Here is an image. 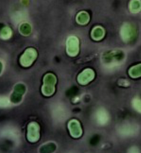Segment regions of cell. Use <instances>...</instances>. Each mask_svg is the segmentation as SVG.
<instances>
[{
    "label": "cell",
    "instance_id": "6da1fadb",
    "mask_svg": "<svg viewBox=\"0 0 141 153\" xmlns=\"http://www.w3.org/2000/svg\"><path fill=\"white\" fill-rule=\"evenodd\" d=\"M134 107L136 110L141 112V100H136L134 102Z\"/></svg>",
    "mask_w": 141,
    "mask_h": 153
}]
</instances>
